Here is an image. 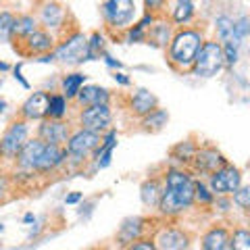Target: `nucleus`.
I'll list each match as a JSON object with an SVG mask.
<instances>
[{
    "mask_svg": "<svg viewBox=\"0 0 250 250\" xmlns=\"http://www.w3.org/2000/svg\"><path fill=\"white\" fill-rule=\"evenodd\" d=\"M194 175L184 167H169L163 175V190L156 210L173 219L194 207Z\"/></svg>",
    "mask_w": 250,
    "mask_h": 250,
    "instance_id": "1",
    "label": "nucleus"
},
{
    "mask_svg": "<svg viewBox=\"0 0 250 250\" xmlns=\"http://www.w3.org/2000/svg\"><path fill=\"white\" fill-rule=\"evenodd\" d=\"M205 31L198 27L184 25L173 31L171 40L167 44V61L175 71H190L194 65V59L200 50L202 42H205Z\"/></svg>",
    "mask_w": 250,
    "mask_h": 250,
    "instance_id": "2",
    "label": "nucleus"
},
{
    "mask_svg": "<svg viewBox=\"0 0 250 250\" xmlns=\"http://www.w3.org/2000/svg\"><path fill=\"white\" fill-rule=\"evenodd\" d=\"M100 138H103V134H94V131L82 129V127L73 129L71 136H69V140H67V144L62 146L65 148V154H67L65 165H69V167H83L85 163L92 159L94 150L98 148Z\"/></svg>",
    "mask_w": 250,
    "mask_h": 250,
    "instance_id": "3",
    "label": "nucleus"
},
{
    "mask_svg": "<svg viewBox=\"0 0 250 250\" xmlns=\"http://www.w3.org/2000/svg\"><path fill=\"white\" fill-rule=\"evenodd\" d=\"M223 69H225V59H223L221 44L217 40H205L196 54V59H194L190 73L196 77H202V80H208V77L219 75Z\"/></svg>",
    "mask_w": 250,
    "mask_h": 250,
    "instance_id": "4",
    "label": "nucleus"
},
{
    "mask_svg": "<svg viewBox=\"0 0 250 250\" xmlns=\"http://www.w3.org/2000/svg\"><path fill=\"white\" fill-rule=\"evenodd\" d=\"M54 61L62 62V65H82V62L90 61V50H88V36L82 31H71L62 38V42L54 46Z\"/></svg>",
    "mask_w": 250,
    "mask_h": 250,
    "instance_id": "5",
    "label": "nucleus"
},
{
    "mask_svg": "<svg viewBox=\"0 0 250 250\" xmlns=\"http://www.w3.org/2000/svg\"><path fill=\"white\" fill-rule=\"evenodd\" d=\"M100 9H103V19L106 27L113 31H125L134 25L138 17L136 0H104Z\"/></svg>",
    "mask_w": 250,
    "mask_h": 250,
    "instance_id": "6",
    "label": "nucleus"
},
{
    "mask_svg": "<svg viewBox=\"0 0 250 250\" xmlns=\"http://www.w3.org/2000/svg\"><path fill=\"white\" fill-rule=\"evenodd\" d=\"M27 140H29V123L23 119L13 121L4 134L0 136V156L4 161H15V156L19 154V150Z\"/></svg>",
    "mask_w": 250,
    "mask_h": 250,
    "instance_id": "7",
    "label": "nucleus"
},
{
    "mask_svg": "<svg viewBox=\"0 0 250 250\" xmlns=\"http://www.w3.org/2000/svg\"><path fill=\"white\" fill-rule=\"evenodd\" d=\"M207 186L215 196H231L242 186V169L228 163V165H223L221 169H217L215 173L208 175Z\"/></svg>",
    "mask_w": 250,
    "mask_h": 250,
    "instance_id": "8",
    "label": "nucleus"
},
{
    "mask_svg": "<svg viewBox=\"0 0 250 250\" xmlns=\"http://www.w3.org/2000/svg\"><path fill=\"white\" fill-rule=\"evenodd\" d=\"M113 123V111L108 104H94V106H83L80 115H77V125L82 129L94 131V134H104L111 129Z\"/></svg>",
    "mask_w": 250,
    "mask_h": 250,
    "instance_id": "9",
    "label": "nucleus"
},
{
    "mask_svg": "<svg viewBox=\"0 0 250 250\" xmlns=\"http://www.w3.org/2000/svg\"><path fill=\"white\" fill-rule=\"evenodd\" d=\"M223 165H228V159L221 150H217L215 146H198L188 167L192 169L190 173L194 175H210Z\"/></svg>",
    "mask_w": 250,
    "mask_h": 250,
    "instance_id": "10",
    "label": "nucleus"
},
{
    "mask_svg": "<svg viewBox=\"0 0 250 250\" xmlns=\"http://www.w3.org/2000/svg\"><path fill=\"white\" fill-rule=\"evenodd\" d=\"M71 123L67 119H50V117H46V119L40 121L38 125V136L42 142L46 144H52V146H65L69 136H71Z\"/></svg>",
    "mask_w": 250,
    "mask_h": 250,
    "instance_id": "11",
    "label": "nucleus"
},
{
    "mask_svg": "<svg viewBox=\"0 0 250 250\" xmlns=\"http://www.w3.org/2000/svg\"><path fill=\"white\" fill-rule=\"evenodd\" d=\"M19 52L23 57H42V54H48L54 50L57 46V38L50 31H46L42 27H38L34 34H29L27 38L19 40Z\"/></svg>",
    "mask_w": 250,
    "mask_h": 250,
    "instance_id": "12",
    "label": "nucleus"
},
{
    "mask_svg": "<svg viewBox=\"0 0 250 250\" xmlns=\"http://www.w3.org/2000/svg\"><path fill=\"white\" fill-rule=\"evenodd\" d=\"M69 19V11L62 6L57 0H46V2L40 6V13H38V23L40 27L46 31H61L65 27V23Z\"/></svg>",
    "mask_w": 250,
    "mask_h": 250,
    "instance_id": "13",
    "label": "nucleus"
},
{
    "mask_svg": "<svg viewBox=\"0 0 250 250\" xmlns=\"http://www.w3.org/2000/svg\"><path fill=\"white\" fill-rule=\"evenodd\" d=\"M156 250H190L192 238L182 228H163L154 238Z\"/></svg>",
    "mask_w": 250,
    "mask_h": 250,
    "instance_id": "14",
    "label": "nucleus"
},
{
    "mask_svg": "<svg viewBox=\"0 0 250 250\" xmlns=\"http://www.w3.org/2000/svg\"><path fill=\"white\" fill-rule=\"evenodd\" d=\"M48 100H50V94L48 92H31L27 100L21 104L19 108V115L23 121H42L48 117Z\"/></svg>",
    "mask_w": 250,
    "mask_h": 250,
    "instance_id": "15",
    "label": "nucleus"
},
{
    "mask_svg": "<svg viewBox=\"0 0 250 250\" xmlns=\"http://www.w3.org/2000/svg\"><path fill=\"white\" fill-rule=\"evenodd\" d=\"M65 163H67L65 148L46 144L42 154H40V159H38V163H36L34 173L36 175H50V173H54V171H59V169L65 167Z\"/></svg>",
    "mask_w": 250,
    "mask_h": 250,
    "instance_id": "16",
    "label": "nucleus"
},
{
    "mask_svg": "<svg viewBox=\"0 0 250 250\" xmlns=\"http://www.w3.org/2000/svg\"><path fill=\"white\" fill-rule=\"evenodd\" d=\"M44 146H46V142H42L40 138H29L27 142L23 144L19 154L15 156V161H13L15 167H17V171L36 175L34 169H36V163H38V159H40V154L44 150Z\"/></svg>",
    "mask_w": 250,
    "mask_h": 250,
    "instance_id": "17",
    "label": "nucleus"
},
{
    "mask_svg": "<svg viewBox=\"0 0 250 250\" xmlns=\"http://www.w3.org/2000/svg\"><path fill=\"white\" fill-rule=\"evenodd\" d=\"M75 103L82 108L94 106V104H108L111 103V92L96 83H83L82 90L77 92V96H75Z\"/></svg>",
    "mask_w": 250,
    "mask_h": 250,
    "instance_id": "18",
    "label": "nucleus"
},
{
    "mask_svg": "<svg viewBox=\"0 0 250 250\" xmlns=\"http://www.w3.org/2000/svg\"><path fill=\"white\" fill-rule=\"evenodd\" d=\"M115 146H117V131L115 129H106L104 134H103V138H100L98 148L92 154L94 169H104V167H108V163H111V159H113Z\"/></svg>",
    "mask_w": 250,
    "mask_h": 250,
    "instance_id": "19",
    "label": "nucleus"
},
{
    "mask_svg": "<svg viewBox=\"0 0 250 250\" xmlns=\"http://www.w3.org/2000/svg\"><path fill=\"white\" fill-rule=\"evenodd\" d=\"M202 250H229V229L225 225H213L200 238Z\"/></svg>",
    "mask_w": 250,
    "mask_h": 250,
    "instance_id": "20",
    "label": "nucleus"
},
{
    "mask_svg": "<svg viewBox=\"0 0 250 250\" xmlns=\"http://www.w3.org/2000/svg\"><path fill=\"white\" fill-rule=\"evenodd\" d=\"M156 106H159V98H156L154 94L150 90H146V88H138L129 96V111H131V115H136V117H144L150 111H154Z\"/></svg>",
    "mask_w": 250,
    "mask_h": 250,
    "instance_id": "21",
    "label": "nucleus"
},
{
    "mask_svg": "<svg viewBox=\"0 0 250 250\" xmlns=\"http://www.w3.org/2000/svg\"><path fill=\"white\" fill-rule=\"evenodd\" d=\"M171 36H173V23L171 21H154L150 29L146 31V40L159 48H167Z\"/></svg>",
    "mask_w": 250,
    "mask_h": 250,
    "instance_id": "22",
    "label": "nucleus"
},
{
    "mask_svg": "<svg viewBox=\"0 0 250 250\" xmlns=\"http://www.w3.org/2000/svg\"><path fill=\"white\" fill-rule=\"evenodd\" d=\"M142 228H144V219L142 217L125 219L123 225L119 228V233H117V240H119V244L121 246H127L134 240L142 238Z\"/></svg>",
    "mask_w": 250,
    "mask_h": 250,
    "instance_id": "23",
    "label": "nucleus"
},
{
    "mask_svg": "<svg viewBox=\"0 0 250 250\" xmlns=\"http://www.w3.org/2000/svg\"><path fill=\"white\" fill-rule=\"evenodd\" d=\"M196 17V9H194V0H175L173 9H171V23L173 25H190L192 19Z\"/></svg>",
    "mask_w": 250,
    "mask_h": 250,
    "instance_id": "24",
    "label": "nucleus"
},
{
    "mask_svg": "<svg viewBox=\"0 0 250 250\" xmlns=\"http://www.w3.org/2000/svg\"><path fill=\"white\" fill-rule=\"evenodd\" d=\"M161 190H163V179L159 177H148L146 182L140 188V198H142L144 207L148 208H156L161 200Z\"/></svg>",
    "mask_w": 250,
    "mask_h": 250,
    "instance_id": "25",
    "label": "nucleus"
},
{
    "mask_svg": "<svg viewBox=\"0 0 250 250\" xmlns=\"http://www.w3.org/2000/svg\"><path fill=\"white\" fill-rule=\"evenodd\" d=\"M167 121H169V115H167L165 108H161V106H156L154 111L140 117V123H142L144 131H161L167 125Z\"/></svg>",
    "mask_w": 250,
    "mask_h": 250,
    "instance_id": "26",
    "label": "nucleus"
},
{
    "mask_svg": "<svg viewBox=\"0 0 250 250\" xmlns=\"http://www.w3.org/2000/svg\"><path fill=\"white\" fill-rule=\"evenodd\" d=\"M40 27V23H38V17L31 13H25V15H17V23H15V36L13 40H23V38H27L29 34H34V31Z\"/></svg>",
    "mask_w": 250,
    "mask_h": 250,
    "instance_id": "27",
    "label": "nucleus"
},
{
    "mask_svg": "<svg viewBox=\"0 0 250 250\" xmlns=\"http://www.w3.org/2000/svg\"><path fill=\"white\" fill-rule=\"evenodd\" d=\"M83 83H85V75L83 73H69V75H65V77H62V82H61L62 96L71 103V100H75L77 92L82 90Z\"/></svg>",
    "mask_w": 250,
    "mask_h": 250,
    "instance_id": "28",
    "label": "nucleus"
},
{
    "mask_svg": "<svg viewBox=\"0 0 250 250\" xmlns=\"http://www.w3.org/2000/svg\"><path fill=\"white\" fill-rule=\"evenodd\" d=\"M196 144L192 142V140H182V142H177L173 148H171V159H175L179 165H184L188 167L190 165V161H192V156L194 152H196Z\"/></svg>",
    "mask_w": 250,
    "mask_h": 250,
    "instance_id": "29",
    "label": "nucleus"
},
{
    "mask_svg": "<svg viewBox=\"0 0 250 250\" xmlns=\"http://www.w3.org/2000/svg\"><path fill=\"white\" fill-rule=\"evenodd\" d=\"M15 23H17V15L11 11H0V44L13 40Z\"/></svg>",
    "mask_w": 250,
    "mask_h": 250,
    "instance_id": "30",
    "label": "nucleus"
},
{
    "mask_svg": "<svg viewBox=\"0 0 250 250\" xmlns=\"http://www.w3.org/2000/svg\"><path fill=\"white\" fill-rule=\"evenodd\" d=\"M67 113H69V100L62 94H50V100H48L50 119H65Z\"/></svg>",
    "mask_w": 250,
    "mask_h": 250,
    "instance_id": "31",
    "label": "nucleus"
},
{
    "mask_svg": "<svg viewBox=\"0 0 250 250\" xmlns=\"http://www.w3.org/2000/svg\"><path fill=\"white\" fill-rule=\"evenodd\" d=\"M215 200V194L210 192V188L207 186L205 179H196L194 182V205L200 207H210Z\"/></svg>",
    "mask_w": 250,
    "mask_h": 250,
    "instance_id": "32",
    "label": "nucleus"
},
{
    "mask_svg": "<svg viewBox=\"0 0 250 250\" xmlns=\"http://www.w3.org/2000/svg\"><path fill=\"white\" fill-rule=\"evenodd\" d=\"M229 250H250V231L246 228L229 231Z\"/></svg>",
    "mask_w": 250,
    "mask_h": 250,
    "instance_id": "33",
    "label": "nucleus"
},
{
    "mask_svg": "<svg viewBox=\"0 0 250 250\" xmlns=\"http://www.w3.org/2000/svg\"><path fill=\"white\" fill-rule=\"evenodd\" d=\"M231 202H233V207H238L242 213H248V208H250V188L242 184L236 192L231 194Z\"/></svg>",
    "mask_w": 250,
    "mask_h": 250,
    "instance_id": "34",
    "label": "nucleus"
},
{
    "mask_svg": "<svg viewBox=\"0 0 250 250\" xmlns=\"http://www.w3.org/2000/svg\"><path fill=\"white\" fill-rule=\"evenodd\" d=\"M103 48H104V38L103 34L94 31V34L88 38V50H90V59H96L103 54Z\"/></svg>",
    "mask_w": 250,
    "mask_h": 250,
    "instance_id": "35",
    "label": "nucleus"
},
{
    "mask_svg": "<svg viewBox=\"0 0 250 250\" xmlns=\"http://www.w3.org/2000/svg\"><path fill=\"white\" fill-rule=\"evenodd\" d=\"M125 38H127V42H142L146 40V29L144 27H140L138 23H134V27H127L125 29Z\"/></svg>",
    "mask_w": 250,
    "mask_h": 250,
    "instance_id": "36",
    "label": "nucleus"
},
{
    "mask_svg": "<svg viewBox=\"0 0 250 250\" xmlns=\"http://www.w3.org/2000/svg\"><path fill=\"white\" fill-rule=\"evenodd\" d=\"M125 250H156V246H154V240L150 238H138L131 244L125 246Z\"/></svg>",
    "mask_w": 250,
    "mask_h": 250,
    "instance_id": "37",
    "label": "nucleus"
},
{
    "mask_svg": "<svg viewBox=\"0 0 250 250\" xmlns=\"http://www.w3.org/2000/svg\"><path fill=\"white\" fill-rule=\"evenodd\" d=\"M144 4H146V9L148 13H161L163 9H165V4H167V0H144Z\"/></svg>",
    "mask_w": 250,
    "mask_h": 250,
    "instance_id": "38",
    "label": "nucleus"
},
{
    "mask_svg": "<svg viewBox=\"0 0 250 250\" xmlns=\"http://www.w3.org/2000/svg\"><path fill=\"white\" fill-rule=\"evenodd\" d=\"M6 192H11V177L6 173H0V200L6 196Z\"/></svg>",
    "mask_w": 250,
    "mask_h": 250,
    "instance_id": "39",
    "label": "nucleus"
},
{
    "mask_svg": "<svg viewBox=\"0 0 250 250\" xmlns=\"http://www.w3.org/2000/svg\"><path fill=\"white\" fill-rule=\"evenodd\" d=\"M77 200H82V194H80V192H75V194H69V196L65 198V202H67V205H75Z\"/></svg>",
    "mask_w": 250,
    "mask_h": 250,
    "instance_id": "40",
    "label": "nucleus"
},
{
    "mask_svg": "<svg viewBox=\"0 0 250 250\" xmlns=\"http://www.w3.org/2000/svg\"><path fill=\"white\" fill-rule=\"evenodd\" d=\"M115 82H119L121 85H129V80L123 73H115Z\"/></svg>",
    "mask_w": 250,
    "mask_h": 250,
    "instance_id": "41",
    "label": "nucleus"
},
{
    "mask_svg": "<svg viewBox=\"0 0 250 250\" xmlns=\"http://www.w3.org/2000/svg\"><path fill=\"white\" fill-rule=\"evenodd\" d=\"M0 71H9V65H6V62H0Z\"/></svg>",
    "mask_w": 250,
    "mask_h": 250,
    "instance_id": "42",
    "label": "nucleus"
},
{
    "mask_svg": "<svg viewBox=\"0 0 250 250\" xmlns=\"http://www.w3.org/2000/svg\"><path fill=\"white\" fill-rule=\"evenodd\" d=\"M4 106H6V103H4V100H0V113L4 111Z\"/></svg>",
    "mask_w": 250,
    "mask_h": 250,
    "instance_id": "43",
    "label": "nucleus"
},
{
    "mask_svg": "<svg viewBox=\"0 0 250 250\" xmlns=\"http://www.w3.org/2000/svg\"><path fill=\"white\" fill-rule=\"evenodd\" d=\"M0 11H2V0H0Z\"/></svg>",
    "mask_w": 250,
    "mask_h": 250,
    "instance_id": "44",
    "label": "nucleus"
}]
</instances>
